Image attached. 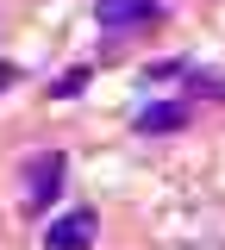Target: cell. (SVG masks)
Here are the masks:
<instances>
[{
    "instance_id": "5",
    "label": "cell",
    "mask_w": 225,
    "mask_h": 250,
    "mask_svg": "<svg viewBox=\"0 0 225 250\" xmlns=\"http://www.w3.org/2000/svg\"><path fill=\"white\" fill-rule=\"evenodd\" d=\"M188 94L194 100H225V75L219 69H188Z\"/></svg>"
},
{
    "instance_id": "2",
    "label": "cell",
    "mask_w": 225,
    "mask_h": 250,
    "mask_svg": "<svg viewBox=\"0 0 225 250\" xmlns=\"http://www.w3.org/2000/svg\"><path fill=\"white\" fill-rule=\"evenodd\" d=\"M94 19L106 38H138V31L163 25V0H94Z\"/></svg>"
},
{
    "instance_id": "6",
    "label": "cell",
    "mask_w": 225,
    "mask_h": 250,
    "mask_svg": "<svg viewBox=\"0 0 225 250\" xmlns=\"http://www.w3.org/2000/svg\"><path fill=\"white\" fill-rule=\"evenodd\" d=\"M88 88V69H69L63 82H50V100H69V94H82Z\"/></svg>"
},
{
    "instance_id": "7",
    "label": "cell",
    "mask_w": 225,
    "mask_h": 250,
    "mask_svg": "<svg viewBox=\"0 0 225 250\" xmlns=\"http://www.w3.org/2000/svg\"><path fill=\"white\" fill-rule=\"evenodd\" d=\"M13 82H19V69H13V62H0V94L13 88Z\"/></svg>"
},
{
    "instance_id": "4",
    "label": "cell",
    "mask_w": 225,
    "mask_h": 250,
    "mask_svg": "<svg viewBox=\"0 0 225 250\" xmlns=\"http://www.w3.org/2000/svg\"><path fill=\"white\" fill-rule=\"evenodd\" d=\"M188 119H194L188 100H150V106L131 119V131H138V138H169V131H182Z\"/></svg>"
},
{
    "instance_id": "1",
    "label": "cell",
    "mask_w": 225,
    "mask_h": 250,
    "mask_svg": "<svg viewBox=\"0 0 225 250\" xmlns=\"http://www.w3.org/2000/svg\"><path fill=\"white\" fill-rule=\"evenodd\" d=\"M63 175H69V156L63 150L25 156V169H19V207H25V213H50V200L63 194Z\"/></svg>"
},
{
    "instance_id": "3",
    "label": "cell",
    "mask_w": 225,
    "mask_h": 250,
    "mask_svg": "<svg viewBox=\"0 0 225 250\" xmlns=\"http://www.w3.org/2000/svg\"><path fill=\"white\" fill-rule=\"evenodd\" d=\"M94 238H100L94 207H69L44 225V250H94Z\"/></svg>"
}]
</instances>
